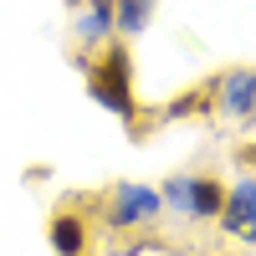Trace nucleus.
Masks as SVG:
<instances>
[{
	"instance_id": "obj_3",
	"label": "nucleus",
	"mask_w": 256,
	"mask_h": 256,
	"mask_svg": "<svg viewBox=\"0 0 256 256\" xmlns=\"http://www.w3.org/2000/svg\"><path fill=\"white\" fill-rule=\"evenodd\" d=\"M46 241L56 256H88V241H92V226L82 210H67V205H56L52 210V220H46Z\"/></svg>"
},
{
	"instance_id": "obj_5",
	"label": "nucleus",
	"mask_w": 256,
	"mask_h": 256,
	"mask_svg": "<svg viewBox=\"0 0 256 256\" xmlns=\"http://www.w3.org/2000/svg\"><path fill=\"white\" fill-rule=\"evenodd\" d=\"M256 216V174H246V180H236L226 190V205H220V230H230V236H241V226Z\"/></svg>"
},
{
	"instance_id": "obj_13",
	"label": "nucleus",
	"mask_w": 256,
	"mask_h": 256,
	"mask_svg": "<svg viewBox=\"0 0 256 256\" xmlns=\"http://www.w3.org/2000/svg\"><path fill=\"white\" fill-rule=\"evenodd\" d=\"M67 6H72V10H77V6H82V0H67Z\"/></svg>"
},
{
	"instance_id": "obj_4",
	"label": "nucleus",
	"mask_w": 256,
	"mask_h": 256,
	"mask_svg": "<svg viewBox=\"0 0 256 256\" xmlns=\"http://www.w3.org/2000/svg\"><path fill=\"white\" fill-rule=\"evenodd\" d=\"M216 113L226 118H256V82L246 67H230L216 77Z\"/></svg>"
},
{
	"instance_id": "obj_7",
	"label": "nucleus",
	"mask_w": 256,
	"mask_h": 256,
	"mask_svg": "<svg viewBox=\"0 0 256 256\" xmlns=\"http://www.w3.org/2000/svg\"><path fill=\"white\" fill-rule=\"evenodd\" d=\"M220 205H226V180L220 174H190V205H184V216L216 220Z\"/></svg>"
},
{
	"instance_id": "obj_11",
	"label": "nucleus",
	"mask_w": 256,
	"mask_h": 256,
	"mask_svg": "<svg viewBox=\"0 0 256 256\" xmlns=\"http://www.w3.org/2000/svg\"><path fill=\"white\" fill-rule=\"evenodd\" d=\"M236 159H241V164L251 169V174H256V144H246V148H241V154H236Z\"/></svg>"
},
{
	"instance_id": "obj_10",
	"label": "nucleus",
	"mask_w": 256,
	"mask_h": 256,
	"mask_svg": "<svg viewBox=\"0 0 256 256\" xmlns=\"http://www.w3.org/2000/svg\"><path fill=\"white\" fill-rule=\"evenodd\" d=\"M159 195H164V205L184 210V205H190V174H174V180H164V184H159Z\"/></svg>"
},
{
	"instance_id": "obj_8",
	"label": "nucleus",
	"mask_w": 256,
	"mask_h": 256,
	"mask_svg": "<svg viewBox=\"0 0 256 256\" xmlns=\"http://www.w3.org/2000/svg\"><path fill=\"white\" fill-rule=\"evenodd\" d=\"M210 113H216V82H200V88L174 92L164 102V118L169 123H180V118H210Z\"/></svg>"
},
{
	"instance_id": "obj_12",
	"label": "nucleus",
	"mask_w": 256,
	"mask_h": 256,
	"mask_svg": "<svg viewBox=\"0 0 256 256\" xmlns=\"http://www.w3.org/2000/svg\"><path fill=\"white\" fill-rule=\"evenodd\" d=\"M241 236H246V241H256V216H251V220L241 226Z\"/></svg>"
},
{
	"instance_id": "obj_6",
	"label": "nucleus",
	"mask_w": 256,
	"mask_h": 256,
	"mask_svg": "<svg viewBox=\"0 0 256 256\" xmlns=\"http://www.w3.org/2000/svg\"><path fill=\"white\" fill-rule=\"evenodd\" d=\"M72 36H77V46H102L113 36V0H82Z\"/></svg>"
},
{
	"instance_id": "obj_1",
	"label": "nucleus",
	"mask_w": 256,
	"mask_h": 256,
	"mask_svg": "<svg viewBox=\"0 0 256 256\" xmlns=\"http://www.w3.org/2000/svg\"><path fill=\"white\" fill-rule=\"evenodd\" d=\"M82 72H88V92L98 108H108L113 118L134 123L138 118V98H134V52L123 41H102L98 56H82Z\"/></svg>"
},
{
	"instance_id": "obj_14",
	"label": "nucleus",
	"mask_w": 256,
	"mask_h": 256,
	"mask_svg": "<svg viewBox=\"0 0 256 256\" xmlns=\"http://www.w3.org/2000/svg\"><path fill=\"white\" fill-rule=\"evenodd\" d=\"M251 82H256V72H251Z\"/></svg>"
},
{
	"instance_id": "obj_9",
	"label": "nucleus",
	"mask_w": 256,
	"mask_h": 256,
	"mask_svg": "<svg viewBox=\"0 0 256 256\" xmlns=\"http://www.w3.org/2000/svg\"><path fill=\"white\" fill-rule=\"evenodd\" d=\"M154 6H159V0H113V31H123V36L148 31V16H154Z\"/></svg>"
},
{
	"instance_id": "obj_2",
	"label": "nucleus",
	"mask_w": 256,
	"mask_h": 256,
	"mask_svg": "<svg viewBox=\"0 0 256 256\" xmlns=\"http://www.w3.org/2000/svg\"><path fill=\"white\" fill-rule=\"evenodd\" d=\"M164 210V195L159 184H138V180H123L113 184V200H108V230H128V226H148Z\"/></svg>"
}]
</instances>
